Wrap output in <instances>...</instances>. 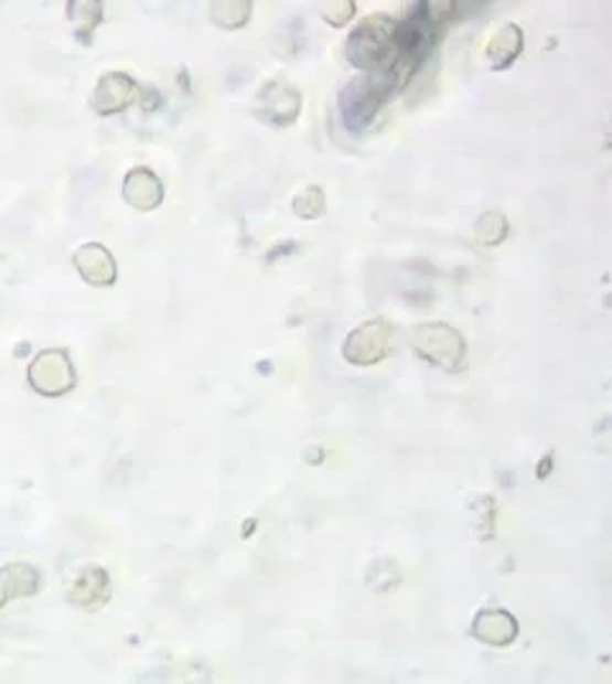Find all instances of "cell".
Segmentation results:
<instances>
[{"mask_svg": "<svg viewBox=\"0 0 612 684\" xmlns=\"http://www.w3.org/2000/svg\"><path fill=\"white\" fill-rule=\"evenodd\" d=\"M398 21L386 13H373L350 34L345 52L347 60L361 67L365 75L388 79L394 85V70L398 62Z\"/></svg>", "mask_w": 612, "mask_h": 684, "instance_id": "cell-1", "label": "cell"}, {"mask_svg": "<svg viewBox=\"0 0 612 684\" xmlns=\"http://www.w3.org/2000/svg\"><path fill=\"white\" fill-rule=\"evenodd\" d=\"M390 83L383 77H371L363 75L357 77L355 83H350L342 89L340 97V110L345 116V124L353 130L365 128L371 120L378 116V110L386 103V97L390 93Z\"/></svg>", "mask_w": 612, "mask_h": 684, "instance_id": "cell-2", "label": "cell"}, {"mask_svg": "<svg viewBox=\"0 0 612 684\" xmlns=\"http://www.w3.org/2000/svg\"><path fill=\"white\" fill-rule=\"evenodd\" d=\"M414 350L423 361L442 365V368H457L464 361V340L454 328L444 322L419 324L414 330Z\"/></svg>", "mask_w": 612, "mask_h": 684, "instance_id": "cell-3", "label": "cell"}, {"mask_svg": "<svg viewBox=\"0 0 612 684\" xmlns=\"http://www.w3.org/2000/svg\"><path fill=\"white\" fill-rule=\"evenodd\" d=\"M29 384L41 396L56 398L69 394L77 384L75 365L64 350H44L29 365Z\"/></svg>", "mask_w": 612, "mask_h": 684, "instance_id": "cell-4", "label": "cell"}, {"mask_svg": "<svg viewBox=\"0 0 612 684\" xmlns=\"http://www.w3.org/2000/svg\"><path fill=\"white\" fill-rule=\"evenodd\" d=\"M390 340H394V328L386 320L365 322L350 332L342 355L353 365H375L388 355Z\"/></svg>", "mask_w": 612, "mask_h": 684, "instance_id": "cell-5", "label": "cell"}, {"mask_svg": "<svg viewBox=\"0 0 612 684\" xmlns=\"http://www.w3.org/2000/svg\"><path fill=\"white\" fill-rule=\"evenodd\" d=\"M138 83L126 72H108L103 75L93 93V108L100 116H116V113L128 110L138 97Z\"/></svg>", "mask_w": 612, "mask_h": 684, "instance_id": "cell-6", "label": "cell"}, {"mask_svg": "<svg viewBox=\"0 0 612 684\" xmlns=\"http://www.w3.org/2000/svg\"><path fill=\"white\" fill-rule=\"evenodd\" d=\"M258 108L268 124L291 126L301 113V95L286 83H268L258 95Z\"/></svg>", "mask_w": 612, "mask_h": 684, "instance_id": "cell-7", "label": "cell"}, {"mask_svg": "<svg viewBox=\"0 0 612 684\" xmlns=\"http://www.w3.org/2000/svg\"><path fill=\"white\" fill-rule=\"evenodd\" d=\"M75 266L89 287H112L118 279V264L100 243H87L75 254Z\"/></svg>", "mask_w": 612, "mask_h": 684, "instance_id": "cell-8", "label": "cell"}, {"mask_svg": "<svg viewBox=\"0 0 612 684\" xmlns=\"http://www.w3.org/2000/svg\"><path fill=\"white\" fill-rule=\"evenodd\" d=\"M110 577L103 567H82L77 580L72 583L69 602L82 610H100L110 600Z\"/></svg>", "mask_w": 612, "mask_h": 684, "instance_id": "cell-9", "label": "cell"}, {"mask_svg": "<svg viewBox=\"0 0 612 684\" xmlns=\"http://www.w3.org/2000/svg\"><path fill=\"white\" fill-rule=\"evenodd\" d=\"M122 200H126L130 207L143 210V213L157 210L163 202V182L151 169H130L126 179H122Z\"/></svg>", "mask_w": 612, "mask_h": 684, "instance_id": "cell-10", "label": "cell"}, {"mask_svg": "<svg viewBox=\"0 0 612 684\" xmlns=\"http://www.w3.org/2000/svg\"><path fill=\"white\" fill-rule=\"evenodd\" d=\"M41 588V573L26 562H11L0 567V608L15 598H31Z\"/></svg>", "mask_w": 612, "mask_h": 684, "instance_id": "cell-11", "label": "cell"}, {"mask_svg": "<svg viewBox=\"0 0 612 684\" xmlns=\"http://www.w3.org/2000/svg\"><path fill=\"white\" fill-rule=\"evenodd\" d=\"M472 633L480 641L490 643V646H508L513 639L518 637V623L511 613H505L501 608H490L477 613L475 623H472Z\"/></svg>", "mask_w": 612, "mask_h": 684, "instance_id": "cell-12", "label": "cell"}, {"mask_svg": "<svg viewBox=\"0 0 612 684\" xmlns=\"http://www.w3.org/2000/svg\"><path fill=\"white\" fill-rule=\"evenodd\" d=\"M524 52V31L516 23H505L497 34L487 42V62L493 70H505L516 62V56Z\"/></svg>", "mask_w": 612, "mask_h": 684, "instance_id": "cell-13", "label": "cell"}, {"mask_svg": "<svg viewBox=\"0 0 612 684\" xmlns=\"http://www.w3.org/2000/svg\"><path fill=\"white\" fill-rule=\"evenodd\" d=\"M250 3L245 0H225V3H212V21L223 29H240L250 19Z\"/></svg>", "mask_w": 612, "mask_h": 684, "instance_id": "cell-14", "label": "cell"}, {"mask_svg": "<svg viewBox=\"0 0 612 684\" xmlns=\"http://www.w3.org/2000/svg\"><path fill=\"white\" fill-rule=\"evenodd\" d=\"M103 11L105 8L100 3H89V0H85V3H79V0H75V3H69V19L72 23H75L77 34H93L97 23L103 21Z\"/></svg>", "mask_w": 612, "mask_h": 684, "instance_id": "cell-15", "label": "cell"}, {"mask_svg": "<svg viewBox=\"0 0 612 684\" xmlns=\"http://www.w3.org/2000/svg\"><path fill=\"white\" fill-rule=\"evenodd\" d=\"M508 235V220L501 213H485L475 225V238L483 246H497Z\"/></svg>", "mask_w": 612, "mask_h": 684, "instance_id": "cell-16", "label": "cell"}, {"mask_svg": "<svg viewBox=\"0 0 612 684\" xmlns=\"http://www.w3.org/2000/svg\"><path fill=\"white\" fill-rule=\"evenodd\" d=\"M293 213L299 217H320L324 213V194L316 186H309L307 192H301L297 200H293Z\"/></svg>", "mask_w": 612, "mask_h": 684, "instance_id": "cell-17", "label": "cell"}, {"mask_svg": "<svg viewBox=\"0 0 612 684\" xmlns=\"http://www.w3.org/2000/svg\"><path fill=\"white\" fill-rule=\"evenodd\" d=\"M324 19L332 23V26H345V23L353 19L355 13V3L353 0H337V3H326L322 6Z\"/></svg>", "mask_w": 612, "mask_h": 684, "instance_id": "cell-18", "label": "cell"}]
</instances>
